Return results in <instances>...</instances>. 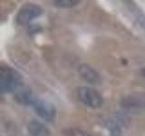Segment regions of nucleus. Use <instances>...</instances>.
<instances>
[{"label":"nucleus","mask_w":145,"mask_h":136,"mask_svg":"<svg viewBox=\"0 0 145 136\" xmlns=\"http://www.w3.org/2000/svg\"><path fill=\"white\" fill-rule=\"evenodd\" d=\"M22 75L16 69L3 65L0 68V90L3 94L16 92L22 86Z\"/></svg>","instance_id":"obj_1"},{"label":"nucleus","mask_w":145,"mask_h":136,"mask_svg":"<svg viewBox=\"0 0 145 136\" xmlns=\"http://www.w3.org/2000/svg\"><path fill=\"white\" fill-rule=\"evenodd\" d=\"M77 97L86 106L91 108H99L103 105V98L99 92L91 87L83 86L77 90Z\"/></svg>","instance_id":"obj_2"},{"label":"nucleus","mask_w":145,"mask_h":136,"mask_svg":"<svg viewBox=\"0 0 145 136\" xmlns=\"http://www.w3.org/2000/svg\"><path fill=\"white\" fill-rule=\"evenodd\" d=\"M43 13V9L37 5L27 3L24 5L18 11L16 20L19 26H25L29 24L35 18L39 17Z\"/></svg>","instance_id":"obj_3"},{"label":"nucleus","mask_w":145,"mask_h":136,"mask_svg":"<svg viewBox=\"0 0 145 136\" xmlns=\"http://www.w3.org/2000/svg\"><path fill=\"white\" fill-rule=\"evenodd\" d=\"M121 106L127 111H142L145 109V93L134 92L121 100Z\"/></svg>","instance_id":"obj_4"},{"label":"nucleus","mask_w":145,"mask_h":136,"mask_svg":"<svg viewBox=\"0 0 145 136\" xmlns=\"http://www.w3.org/2000/svg\"><path fill=\"white\" fill-rule=\"evenodd\" d=\"M34 111L40 118H42L43 120L53 122L56 119V110L54 106L49 102L44 101V100L37 99L32 105Z\"/></svg>","instance_id":"obj_5"},{"label":"nucleus","mask_w":145,"mask_h":136,"mask_svg":"<svg viewBox=\"0 0 145 136\" xmlns=\"http://www.w3.org/2000/svg\"><path fill=\"white\" fill-rule=\"evenodd\" d=\"M78 72L82 78L89 84H97L101 82L100 74L89 65H86V63L81 65L78 68Z\"/></svg>","instance_id":"obj_6"},{"label":"nucleus","mask_w":145,"mask_h":136,"mask_svg":"<svg viewBox=\"0 0 145 136\" xmlns=\"http://www.w3.org/2000/svg\"><path fill=\"white\" fill-rule=\"evenodd\" d=\"M15 99L17 103L20 104H25V105H33L34 103L37 100L32 91L27 87H21L16 91Z\"/></svg>","instance_id":"obj_7"},{"label":"nucleus","mask_w":145,"mask_h":136,"mask_svg":"<svg viewBox=\"0 0 145 136\" xmlns=\"http://www.w3.org/2000/svg\"><path fill=\"white\" fill-rule=\"evenodd\" d=\"M27 131L30 136H51L49 129L39 121L33 120L27 125Z\"/></svg>","instance_id":"obj_8"},{"label":"nucleus","mask_w":145,"mask_h":136,"mask_svg":"<svg viewBox=\"0 0 145 136\" xmlns=\"http://www.w3.org/2000/svg\"><path fill=\"white\" fill-rule=\"evenodd\" d=\"M54 5L61 8H70L76 6L79 3L78 0H56L54 1Z\"/></svg>","instance_id":"obj_9"},{"label":"nucleus","mask_w":145,"mask_h":136,"mask_svg":"<svg viewBox=\"0 0 145 136\" xmlns=\"http://www.w3.org/2000/svg\"><path fill=\"white\" fill-rule=\"evenodd\" d=\"M110 136H121V129L120 125L115 122H111L108 125Z\"/></svg>","instance_id":"obj_10"},{"label":"nucleus","mask_w":145,"mask_h":136,"mask_svg":"<svg viewBox=\"0 0 145 136\" xmlns=\"http://www.w3.org/2000/svg\"><path fill=\"white\" fill-rule=\"evenodd\" d=\"M67 136H91L88 133L81 129H69L65 131Z\"/></svg>","instance_id":"obj_11"},{"label":"nucleus","mask_w":145,"mask_h":136,"mask_svg":"<svg viewBox=\"0 0 145 136\" xmlns=\"http://www.w3.org/2000/svg\"><path fill=\"white\" fill-rule=\"evenodd\" d=\"M137 22H138V25L145 31V16L144 15H140V16H138V17H137Z\"/></svg>","instance_id":"obj_12"},{"label":"nucleus","mask_w":145,"mask_h":136,"mask_svg":"<svg viewBox=\"0 0 145 136\" xmlns=\"http://www.w3.org/2000/svg\"><path fill=\"white\" fill-rule=\"evenodd\" d=\"M140 74H142V75L143 78H145V67L142 69V71H140Z\"/></svg>","instance_id":"obj_13"}]
</instances>
